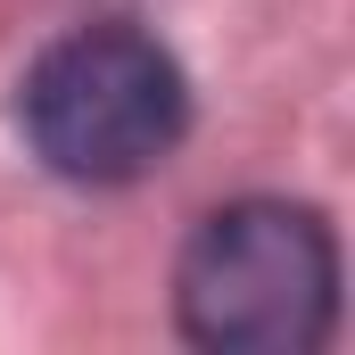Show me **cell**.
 Masks as SVG:
<instances>
[{
  "instance_id": "1",
  "label": "cell",
  "mask_w": 355,
  "mask_h": 355,
  "mask_svg": "<svg viewBox=\"0 0 355 355\" xmlns=\"http://www.w3.org/2000/svg\"><path fill=\"white\" fill-rule=\"evenodd\" d=\"M17 124L33 141V157L58 182L83 190H124V182L157 174L190 132V83H182L174 50L124 17L58 33L17 91Z\"/></svg>"
},
{
  "instance_id": "2",
  "label": "cell",
  "mask_w": 355,
  "mask_h": 355,
  "mask_svg": "<svg viewBox=\"0 0 355 355\" xmlns=\"http://www.w3.org/2000/svg\"><path fill=\"white\" fill-rule=\"evenodd\" d=\"M174 314L215 355H306L339 322L331 223L297 198L215 207L174 265Z\"/></svg>"
}]
</instances>
